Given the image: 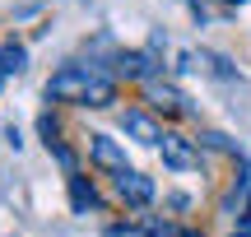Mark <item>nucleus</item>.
<instances>
[{"mask_svg":"<svg viewBox=\"0 0 251 237\" xmlns=\"http://www.w3.org/2000/svg\"><path fill=\"white\" fill-rule=\"evenodd\" d=\"M47 98L79 102V107H107V102L117 98V84H112L98 65H79L75 61V65H65V70H56L51 79H47Z\"/></svg>","mask_w":251,"mask_h":237,"instance_id":"f257e3e1","label":"nucleus"},{"mask_svg":"<svg viewBox=\"0 0 251 237\" xmlns=\"http://www.w3.org/2000/svg\"><path fill=\"white\" fill-rule=\"evenodd\" d=\"M158 154H163V163H168L172 172H191V167H200V149L191 144L186 135H163L158 140Z\"/></svg>","mask_w":251,"mask_h":237,"instance_id":"f03ea898","label":"nucleus"},{"mask_svg":"<svg viewBox=\"0 0 251 237\" xmlns=\"http://www.w3.org/2000/svg\"><path fill=\"white\" fill-rule=\"evenodd\" d=\"M117 195L130 205V210H144V205L153 200V182L144 172H135V167H121L117 172Z\"/></svg>","mask_w":251,"mask_h":237,"instance_id":"7ed1b4c3","label":"nucleus"},{"mask_svg":"<svg viewBox=\"0 0 251 237\" xmlns=\"http://www.w3.org/2000/svg\"><path fill=\"white\" fill-rule=\"evenodd\" d=\"M121 130L135 140V144H149V149H158V140L168 135V130H163L158 121L149 117V112H140V107H130V112L121 117Z\"/></svg>","mask_w":251,"mask_h":237,"instance_id":"20e7f679","label":"nucleus"},{"mask_svg":"<svg viewBox=\"0 0 251 237\" xmlns=\"http://www.w3.org/2000/svg\"><path fill=\"white\" fill-rule=\"evenodd\" d=\"M89 158H93L98 167H107V172H121V167H126L121 144H117V140H107V135H93V140H89Z\"/></svg>","mask_w":251,"mask_h":237,"instance_id":"39448f33","label":"nucleus"},{"mask_svg":"<svg viewBox=\"0 0 251 237\" xmlns=\"http://www.w3.org/2000/svg\"><path fill=\"white\" fill-rule=\"evenodd\" d=\"M144 98H149V107L168 112V117H177V112H181V93L172 89L168 79H149V84H144Z\"/></svg>","mask_w":251,"mask_h":237,"instance_id":"423d86ee","label":"nucleus"},{"mask_svg":"<svg viewBox=\"0 0 251 237\" xmlns=\"http://www.w3.org/2000/svg\"><path fill=\"white\" fill-rule=\"evenodd\" d=\"M24 65H28V51L19 42H5V47H0V74H24Z\"/></svg>","mask_w":251,"mask_h":237,"instance_id":"0eeeda50","label":"nucleus"},{"mask_svg":"<svg viewBox=\"0 0 251 237\" xmlns=\"http://www.w3.org/2000/svg\"><path fill=\"white\" fill-rule=\"evenodd\" d=\"M70 205L75 210H98V191L84 186V177H70Z\"/></svg>","mask_w":251,"mask_h":237,"instance_id":"6e6552de","label":"nucleus"},{"mask_svg":"<svg viewBox=\"0 0 251 237\" xmlns=\"http://www.w3.org/2000/svg\"><path fill=\"white\" fill-rule=\"evenodd\" d=\"M121 74L126 79H144V74H149V56L144 51H126L121 56Z\"/></svg>","mask_w":251,"mask_h":237,"instance_id":"1a4fd4ad","label":"nucleus"},{"mask_svg":"<svg viewBox=\"0 0 251 237\" xmlns=\"http://www.w3.org/2000/svg\"><path fill=\"white\" fill-rule=\"evenodd\" d=\"M242 219H247V223H251V200H247V214H242Z\"/></svg>","mask_w":251,"mask_h":237,"instance_id":"9d476101","label":"nucleus"},{"mask_svg":"<svg viewBox=\"0 0 251 237\" xmlns=\"http://www.w3.org/2000/svg\"><path fill=\"white\" fill-rule=\"evenodd\" d=\"M224 5H242V0H224Z\"/></svg>","mask_w":251,"mask_h":237,"instance_id":"9b49d317","label":"nucleus"}]
</instances>
